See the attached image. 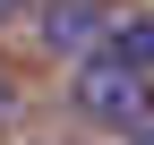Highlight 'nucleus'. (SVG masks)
<instances>
[{"label":"nucleus","instance_id":"f257e3e1","mask_svg":"<svg viewBox=\"0 0 154 145\" xmlns=\"http://www.w3.org/2000/svg\"><path fill=\"white\" fill-rule=\"evenodd\" d=\"M69 94H77V111L103 120V128H137V137L154 128V85L137 77V68H120L111 51H86V60H77V85Z\"/></svg>","mask_w":154,"mask_h":145},{"label":"nucleus","instance_id":"f03ea898","mask_svg":"<svg viewBox=\"0 0 154 145\" xmlns=\"http://www.w3.org/2000/svg\"><path fill=\"white\" fill-rule=\"evenodd\" d=\"M103 26H111V17L94 9V0H51V17H43V43H51V51H86Z\"/></svg>","mask_w":154,"mask_h":145},{"label":"nucleus","instance_id":"7ed1b4c3","mask_svg":"<svg viewBox=\"0 0 154 145\" xmlns=\"http://www.w3.org/2000/svg\"><path fill=\"white\" fill-rule=\"evenodd\" d=\"M111 60L146 77V68H154V17H128V26H111Z\"/></svg>","mask_w":154,"mask_h":145},{"label":"nucleus","instance_id":"20e7f679","mask_svg":"<svg viewBox=\"0 0 154 145\" xmlns=\"http://www.w3.org/2000/svg\"><path fill=\"white\" fill-rule=\"evenodd\" d=\"M9 111H17V94H9V68H0V120H9Z\"/></svg>","mask_w":154,"mask_h":145},{"label":"nucleus","instance_id":"39448f33","mask_svg":"<svg viewBox=\"0 0 154 145\" xmlns=\"http://www.w3.org/2000/svg\"><path fill=\"white\" fill-rule=\"evenodd\" d=\"M0 17H26V0H0Z\"/></svg>","mask_w":154,"mask_h":145},{"label":"nucleus","instance_id":"423d86ee","mask_svg":"<svg viewBox=\"0 0 154 145\" xmlns=\"http://www.w3.org/2000/svg\"><path fill=\"white\" fill-rule=\"evenodd\" d=\"M137 145H154V128H146V137H137Z\"/></svg>","mask_w":154,"mask_h":145}]
</instances>
